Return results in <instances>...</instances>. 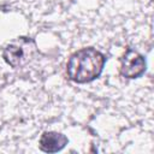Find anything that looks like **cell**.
<instances>
[{
    "label": "cell",
    "mask_w": 154,
    "mask_h": 154,
    "mask_svg": "<svg viewBox=\"0 0 154 154\" xmlns=\"http://www.w3.org/2000/svg\"><path fill=\"white\" fill-rule=\"evenodd\" d=\"M106 57L100 51L88 47L72 53L66 64V72L75 83H89L96 79L105 66Z\"/></svg>",
    "instance_id": "obj_1"
},
{
    "label": "cell",
    "mask_w": 154,
    "mask_h": 154,
    "mask_svg": "<svg viewBox=\"0 0 154 154\" xmlns=\"http://www.w3.org/2000/svg\"><path fill=\"white\" fill-rule=\"evenodd\" d=\"M35 52H36V46L31 38L17 37L16 40L8 42L4 47L2 58L10 66L17 69L29 63V60L32 58Z\"/></svg>",
    "instance_id": "obj_2"
},
{
    "label": "cell",
    "mask_w": 154,
    "mask_h": 154,
    "mask_svg": "<svg viewBox=\"0 0 154 154\" xmlns=\"http://www.w3.org/2000/svg\"><path fill=\"white\" fill-rule=\"evenodd\" d=\"M147 64L144 58L136 51L129 48L120 59V75L125 78L134 79L141 77L146 71Z\"/></svg>",
    "instance_id": "obj_3"
},
{
    "label": "cell",
    "mask_w": 154,
    "mask_h": 154,
    "mask_svg": "<svg viewBox=\"0 0 154 154\" xmlns=\"http://www.w3.org/2000/svg\"><path fill=\"white\" fill-rule=\"evenodd\" d=\"M69 143L67 137L57 131H45L38 141V147L45 153H57L60 152Z\"/></svg>",
    "instance_id": "obj_4"
}]
</instances>
